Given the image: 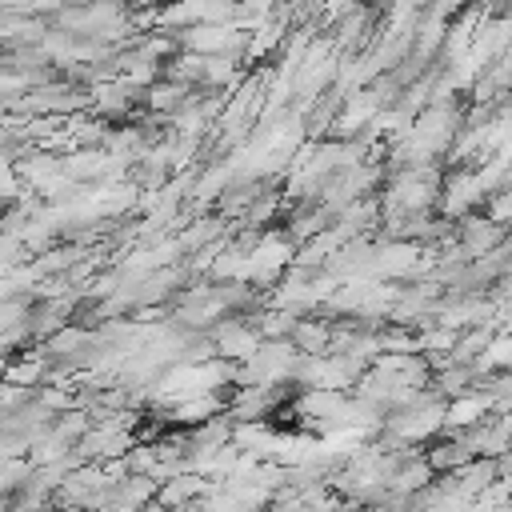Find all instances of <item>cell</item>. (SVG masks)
<instances>
[{"instance_id":"obj_1","label":"cell","mask_w":512,"mask_h":512,"mask_svg":"<svg viewBox=\"0 0 512 512\" xmlns=\"http://www.w3.org/2000/svg\"><path fill=\"white\" fill-rule=\"evenodd\" d=\"M424 460H428V468H432L436 476H452V472H464V468L476 460V452H472L460 436H448V440H432V444L424 448Z\"/></svg>"},{"instance_id":"obj_2","label":"cell","mask_w":512,"mask_h":512,"mask_svg":"<svg viewBox=\"0 0 512 512\" xmlns=\"http://www.w3.org/2000/svg\"><path fill=\"white\" fill-rule=\"evenodd\" d=\"M292 348L300 356H328V340H332V320L328 316H304L296 328H292Z\"/></svg>"},{"instance_id":"obj_3","label":"cell","mask_w":512,"mask_h":512,"mask_svg":"<svg viewBox=\"0 0 512 512\" xmlns=\"http://www.w3.org/2000/svg\"><path fill=\"white\" fill-rule=\"evenodd\" d=\"M472 368H476V372H512V336H508V332L492 336L488 348H484V356H480Z\"/></svg>"},{"instance_id":"obj_4","label":"cell","mask_w":512,"mask_h":512,"mask_svg":"<svg viewBox=\"0 0 512 512\" xmlns=\"http://www.w3.org/2000/svg\"><path fill=\"white\" fill-rule=\"evenodd\" d=\"M488 340H492V328H468V332H460V340L452 348V364H468L472 368L484 356Z\"/></svg>"}]
</instances>
